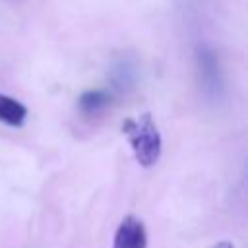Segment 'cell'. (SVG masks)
Returning <instances> with one entry per match:
<instances>
[{
    "label": "cell",
    "mask_w": 248,
    "mask_h": 248,
    "mask_svg": "<svg viewBox=\"0 0 248 248\" xmlns=\"http://www.w3.org/2000/svg\"><path fill=\"white\" fill-rule=\"evenodd\" d=\"M108 103H110V95L107 91H103V89L85 91L78 101L81 112H85V114H97V112L105 110L108 107Z\"/></svg>",
    "instance_id": "4"
},
{
    "label": "cell",
    "mask_w": 248,
    "mask_h": 248,
    "mask_svg": "<svg viewBox=\"0 0 248 248\" xmlns=\"http://www.w3.org/2000/svg\"><path fill=\"white\" fill-rule=\"evenodd\" d=\"M145 246H147V232L143 223L134 215L124 217L114 232L112 248H145Z\"/></svg>",
    "instance_id": "2"
},
{
    "label": "cell",
    "mask_w": 248,
    "mask_h": 248,
    "mask_svg": "<svg viewBox=\"0 0 248 248\" xmlns=\"http://www.w3.org/2000/svg\"><path fill=\"white\" fill-rule=\"evenodd\" d=\"M213 248H234V246H232V244H231L229 240H223V242H219V244H215Z\"/></svg>",
    "instance_id": "5"
},
{
    "label": "cell",
    "mask_w": 248,
    "mask_h": 248,
    "mask_svg": "<svg viewBox=\"0 0 248 248\" xmlns=\"http://www.w3.org/2000/svg\"><path fill=\"white\" fill-rule=\"evenodd\" d=\"M27 118V108L17 99L0 93V122L19 128Z\"/></svg>",
    "instance_id": "3"
},
{
    "label": "cell",
    "mask_w": 248,
    "mask_h": 248,
    "mask_svg": "<svg viewBox=\"0 0 248 248\" xmlns=\"http://www.w3.org/2000/svg\"><path fill=\"white\" fill-rule=\"evenodd\" d=\"M122 132L130 141L136 161L141 167H153L161 157V134L149 112L138 118H126L122 122Z\"/></svg>",
    "instance_id": "1"
}]
</instances>
